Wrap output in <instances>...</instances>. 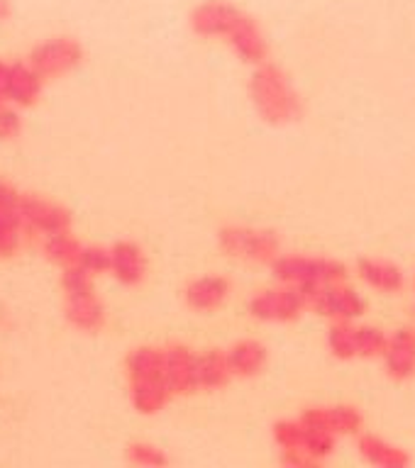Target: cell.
<instances>
[{"label":"cell","mask_w":415,"mask_h":468,"mask_svg":"<svg viewBox=\"0 0 415 468\" xmlns=\"http://www.w3.org/2000/svg\"><path fill=\"white\" fill-rule=\"evenodd\" d=\"M249 95L261 118L274 125H284L301 115V98L294 91L288 76L274 64H259L249 78Z\"/></svg>","instance_id":"obj_1"},{"label":"cell","mask_w":415,"mask_h":468,"mask_svg":"<svg viewBox=\"0 0 415 468\" xmlns=\"http://www.w3.org/2000/svg\"><path fill=\"white\" fill-rule=\"evenodd\" d=\"M274 278L288 285L337 283L347 275V268L337 261L311 257H277L271 261Z\"/></svg>","instance_id":"obj_2"},{"label":"cell","mask_w":415,"mask_h":468,"mask_svg":"<svg viewBox=\"0 0 415 468\" xmlns=\"http://www.w3.org/2000/svg\"><path fill=\"white\" fill-rule=\"evenodd\" d=\"M218 247L222 254L247 261H274L278 257V237L269 230L252 227H222L218 232Z\"/></svg>","instance_id":"obj_3"},{"label":"cell","mask_w":415,"mask_h":468,"mask_svg":"<svg viewBox=\"0 0 415 468\" xmlns=\"http://www.w3.org/2000/svg\"><path fill=\"white\" fill-rule=\"evenodd\" d=\"M83 62V46L74 37H54L37 45L28 56V64L45 78H56L69 71H74L76 66Z\"/></svg>","instance_id":"obj_4"},{"label":"cell","mask_w":415,"mask_h":468,"mask_svg":"<svg viewBox=\"0 0 415 468\" xmlns=\"http://www.w3.org/2000/svg\"><path fill=\"white\" fill-rule=\"evenodd\" d=\"M18 215L22 220V227H28L29 232H37L42 237L54 234V232L71 230V212L66 210L64 205L49 201V198H42V195H20Z\"/></svg>","instance_id":"obj_5"},{"label":"cell","mask_w":415,"mask_h":468,"mask_svg":"<svg viewBox=\"0 0 415 468\" xmlns=\"http://www.w3.org/2000/svg\"><path fill=\"white\" fill-rule=\"evenodd\" d=\"M305 305L308 300L301 293V288L286 283V288H271L254 295L249 300V312L252 317L264 322H291L303 312Z\"/></svg>","instance_id":"obj_6"},{"label":"cell","mask_w":415,"mask_h":468,"mask_svg":"<svg viewBox=\"0 0 415 468\" xmlns=\"http://www.w3.org/2000/svg\"><path fill=\"white\" fill-rule=\"evenodd\" d=\"M242 18H245V10L228 0H205L191 10L188 25L201 37H228Z\"/></svg>","instance_id":"obj_7"},{"label":"cell","mask_w":415,"mask_h":468,"mask_svg":"<svg viewBox=\"0 0 415 468\" xmlns=\"http://www.w3.org/2000/svg\"><path fill=\"white\" fill-rule=\"evenodd\" d=\"M313 310L325 317H340V320H352L364 312V300L354 293L352 288H340L337 283H323L311 298Z\"/></svg>","instance_id":"obj_8"},{"label":"cell","mask_w":415,"mask_h":468,"mask_svg":"<svg viewBox=\"0 0 415 468\" xmlns=\"http://www.w3.org/2000/svg\"><path fill=\"white\" fill-rule=\"evenodd\" d=\"M225 42L235 49V54L240 56L245 64L259 66L267 62L269 56V45L261 28L257 25V20L245 12V18L237 22V28L232 29L230 35L225 37Z\"/></svg>","instance_id":"obj_9"},{"label":"cell","mask_w":415,"mask_h":468,"mask_svg":"<svg viewBox=\"0 0 415 468\" xmlns=\"http://www.w3.org/2000/svg\"><path fill=\"white\" fill-rule=\"evenodd\" d=\"M194 358L195 351L184 347V344H174V347L164 349V371H162V378H164L166 388L171 390V395H186L195 390Z\"/></svg>","instance_id":"obj_10"},{"label":"cell","mask_w":415,"mask_h":468,"mask_svg":"<svg viewBox=\"0 0 415 468\" xmlns=\"http://www.w3.org/2000/svg\"><path fill=\"white\" fill-rule=\"evenodd\" d=\"M111 274L122 285H139L147 275V257L135 242H118L111 249Z\"/></svg>","instance_id":"obj_11"},{"label":"cell","mask_w":415,"mask_h":468,"mask_svg":"<svg viewBox=\"0 0 415 468\" xmlns=\"http://www.w3.org/2000/svg\"><path fill=\"white\" fill-rule=\"evenodd\" d=\"M230 295V281L222 278V275H203V278H195L186 285L184 298L186 305L191 310L208 312L220 308Z\"/></svg>","instance_id":"obj_12"},{"label":"cell","mask_w":415,"mask_h":468,"mask_svg":"<svg viewBox=\"0 0 415 468\" xmlns=\"http://www.w3.org/2000/svg\"><path fill=\"white\" fill-rule=\"evenodd\" d=\"M66 322L81 332H98L105 324V305L98 295H71L64 305Z\"/></svg>","instance_id":"obj_13"},{"label":"cell","mask_w":415,"mask_h":468,"mask_svg":"<svg viewBox=\"0 0 415 468\" xmlns=\"http://www.w3.org/2000/svg\"><path fill=\"white\" fill-rule=\"evenodd\" d=\"M42 76L29 64H10L8 66V88H5V98L15 103L20 108H29L35 105L42 93Z\"/></svg>","instance_id":"obj_14"},{"label":"cell","mask_w":415,"mask_h":468,"mask_svg":"<svg viewBox=\"0 0 415 468\" xmlns=\"http://www.w3.org/2000/svg\"><path fill=\"white\" fill-rule=\"evenodd\" d=\"M225 358H228L232 376H257L267 366V347L261 341L242 340L225 351Z\"/></svg>","instance_id":"obj_15"},{"label":"cell","mask_w":415,"mask_h":468,"mask_svg":"<svg viewBox=\"0 0 415 468\" xmlns=\"http://www.w3.org/2000/svg\"><path fill=\"white\" fill-rule=\"evenodd\" d=\"M232 371L228 358L218 349H205L194 358V383L198 388H225L230 383Z\"/></svg>","instance_id":"obj_16"},{"label":"cell","mask_w":415,"mask_h":468,"mask_svg":"<svg viewBox=\"0 0 415 468\" xmlns=\"http://www.w3.org/2000/svg\"><path fill=\"white\" fill-rule=\"evenodd\" d=\"M386 366L388 374L396 378H411L415 374V332L401 330L386 344Z\"/></svg>","instance_id":"obj_17"},{"label":"cell","mask_w":415,"mask_h":468,"mask_svg":"<svg viewBox=\"0 0 415 468\" xmlns=\"http://www.w3.org/2000/svg\"><path fill=\"white\" fill-rule=\"evenodd\" d=\"M174 395L166 388L164 378H152V381H135L129 383V400L135 410L142 415H157L164 410Z\"/></svg>","instance_id":"obj_18"},{"label":"cell","mask_w":415,"mask_h":468,"mask_svg":"<svg viewBox=\"0 0 415 468\" xmlns=\"http://www.w3.org/2000/svg\"><path fill=\"white\" fill-rule=\"evenodd\" d=\"M125 368H128L129 383L162 378V371H164V349H157V347H137V349L129 351L128 358H125Z\"/></svg>","instance_id":"obj_19"},{"label":"cell","mask_w":415,"mask_h":468,"mask_svg":"<svg viewBox=\"0 0 415 468\" xmlns=\"http://www.w3.org/2000/svg\"><path fill=\"white\" fill-rule=\"evenodd\" d=\"M42 247H45L46 259L62 268L76 267L79 259H81V242H79V239H76L69 230L46 234L45 242H42Z\"/></svg>","instance_id":"obj_20"},{"label":"cell","mask_w":415,"mask_h":468,"mask_svg":"<svg viewBox=\"0 0 415 468\" xmlns=\"http://www.w3.org/2000/svg\"><path fill=\"white\" fill-rule=\"evenodd\" d=\"M360 275L371 283L374 288H381V291H398L403 278H401V271H398L394 264L388 261H374V259H361L360 264Z\"/></svg>","instance_id":"obj_21"},{"label":"cell","mask_w":415,"mask_h":468,"mask_svg":"<svg viewBox=\"0 0 415 468\" xmlns=\"http://www.w3.org/2000/svg\"><path fill=\"white\" fill-rule=\"evenodd\" d=\"M22 244V220L18 212H0V259H10Z\"/></svg>","instance_id":"obj_22"},{"label":"cell","mask_w":415,"mask_h":468,"mask_svg":"<svg viewBox=\"0 0 415 468\" xmlns=\"http://www.w3.org/2000/svg\"><path fill=\"white\" fill-rule=\"evenodd\" d=\"M361 454L371 461V464H384V466H401L406 464V454H401L394 447H388L384 441H378L377 437H364L361 439Z\"/></svg>","instance_id":"obj_23"},{"label":"cell","mask_w":415,"mask_h":468,"mask_svg":"<svg viewBox=\"0 0 415 468\" xmlns=\"http://www.w3.org/2000/svg\"><path fill=\"white\" fill-rule=\"evenodd\" d=\"M328 344H330V349L335 357L340 358L357 357V337H354V330H352L344 320L337 322V324H332L330 332H328Z\"/></svg>","instance_id":"obj_24"},{"label":"cell","mask_w":415,"mask_h":468,"mask_svg":"<svg viewBox=\"0 0 415 468\" xmlns=\"http://www.w3.org/2000/svg\"><path fill=\"white\" fill-rule=\"evenodd\" d=\"M62 288H64L66 298L71 295H91L95 293V281L93 274H88L83 267H66L62 274Z\"/></svg>","instance_id":"obj_25"},{"label":"cell","mask_w":415,"mask_h":468,"mask_svg":"<svg viewBox=\"0 0 415 468\" xmlns=\"http://www.w3.org/2000/svg\"><path fill=\"white\" fill-rule=\"evenodd\" d=\"M128 461L135 466H166L169 456L164 449H159L157 444H149V441H132L128 447Z\"/></svg>","instance_id":"obj_26"},{"label":"cell","mask_w":415,"mask_h":468,"mask_svg":"<svg viewBox=\"0 0 415 468\" xmlns=\"http://www.w3.org/2000/svg\"><path fill=\"white\" fill-rule=\"evenodd\" d=\"M325 424L330 431H342V434H357L361 427V417L352 407H328L325 410Z\"/></svg>","instance_id":"obj_27"},{"label":"cell","mask_w":415,"mask_h":468,"mask_svg":"<svg viewBox=\"0 0 415 468\" xmlns=\"http://www.w3.org/2000/svg\"><path fill=\"white\" fill-rule=\"evenodd\" d=\"M354 337H357V354L361 357H378L386 351V337L374 327H360L354 330Z\"/></svg>","instance_id":"obj_28"},{"label":"cell","mask_w":415,"mask_h":468,"mask_svg":"<svg viewBox=\"0 0 415 468\" xmlns=\"http://www.w3.org/2000/svg\"><path fill=\"white\" fill-rule=\"evenodd\" d=\"M79 267H83L88 274H108L111 271V249L103 247H81V259Z\"/></svg>","instance_id":"obj_29"},{"label":"cell","mask_w":415,"mask_h":468,"mask_svg":"<svg viewBox=\"0 0 415 468\" xmlns=\"http://www.w3.org/2000/svg\"><path fill=\"white\" fill-rule=\"evenodd\" d=\"M303 451L311 459L328 456L332 451V431L328 430H303Z\"/></svg>","instance_id":"obj_30"},{"label":"cell","mask_w":415,"mask_h":468,"mask_svg":"<svg viewBox=\"0 0 415 468\" xmlns=\"http://www.w3.org/2000/svg\"><path fill=\"white\" fill-rule=\"evenodd\" d=\"M274 439L281 449H303V427L301 423H277L274 424Z\"/></svg>","instance_id":"obj_31"},{"label":"cell","mask_w":415,"mask_h":468,"mask_svg":"<svg viewBox=\"0 0 415 468\" xmlns=\"http://www.w3.org/2000/svg\"><path fill=\"white\" fill-rule=\"evenodd\" d=\"M20 129H22V122H20L18 112L0 105V139L18 137Z\"/></svg>","instance_id":"obj_32"},{"label":"cell","mask_w":415,"mask_h":468,"mask_svg":"<svg viewBox=\"0 0 415 468\" xmlns=\"http://www.w3.org/2000/svg\"><path fill=\"white\" fill-rule=\"evenodd\" d=\"M18 188H12L5 181H0V212H18Z\"/></svg>","instance_id":"obj_33"},{"label":"cell","mask_w":415,"mask_h":468,"mask_svg":"<svg viewBox=\"0 0 415 468\" xmlns=\"http://www.w3.org/2000/svg\"><path fill=\"white\" fill-rule=\"evenodd\" d=\"M8 66L10 64H3V62H0V105L8 101V98H5V88H8Z\"/></svg>","instance_id":"obj_34"},{"label":"cell","mask_w":415,"mask_h":468,"mask_svg":"<svg viewBox=\"0 0 415 468\" xmlns=\"http://www.w3.org/2000/svg\"><path fill=\"white\" fill-rule=\"evenodd\" d=\"M10 18V0H0V22Z\"/></svg>","instance_id":"obj_35"}]
</instances>
